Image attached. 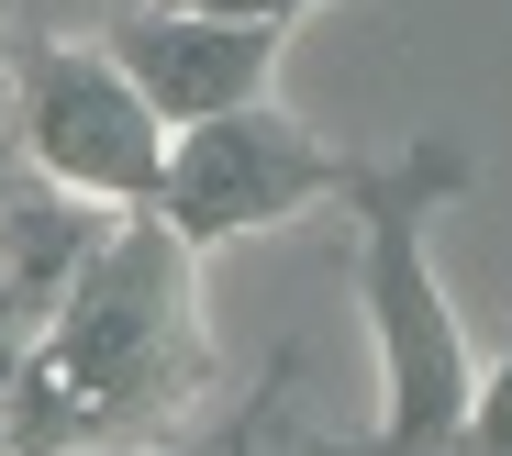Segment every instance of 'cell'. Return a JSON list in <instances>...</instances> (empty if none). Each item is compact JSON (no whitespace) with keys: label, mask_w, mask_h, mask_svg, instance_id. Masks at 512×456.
<instances>
[{"label":"cell","mask_w":512,"mask_h":456,"mask_svg":"<svg viewBox=\"0 0 512 456\" xmlns=\"http://www.w3.org/2000/svg\"><path fill=\"white\" fill-rule=\"evenodd\" d=\"M201 390V323H190V245L156 212L123 223L90 267L23 379V445H67V434H112L145 423L167 401Z\"/></svg>","instance_id":"cell-1"},{"label":"cell","mask_w":512,"mask_h":456,"mask_svg":"<svg viewBox=\"0 0 512 456\" xmlns=\"http://www.w3.org/2000/svg\"><path fill=\"white\" fill-rule=\"evenodd\" d=\"M457 156H412L401 178H346L368 201V312H379V368H390V423L368 456H435V445H468V412H479V368H468V334L423 267V190H446Z\"/></svg>","instance_id":"cell-2"},{"label":"cell","mask_w":512,"mask_h":456,"mask_svg":"<svg viewBox=\"0 0 512 456\" xmlns=\"http://www.w3.org/2000/svg\"><path fill=\"white\" fill-rule=\"evenodd\" d=\"M312 190H346V167H334L301 123H279V112H234V123H201V134L167 145L156 223L201 256V245H223V234H245V223L301 212Z\"/></svg>","instance_id":"cell-3"},{"label":"cell","mask_w":512,"mask_h":456,"mask_svg":"<svg viewBox=\"0 0 512 456\" xmlns=\"http://www.w3.org/2000/svg\"><path fill=\"white\" fill-rule=\"evenodd\" d=\"M34 156L78 201L156 212V190H167V123L134 101V78L112 56H45V78H34Z\"/></svg>","instance_id":"cell-4"},{"label":"cell","mask_w":512,"mask_h":456,"mask_svg":"<svg viewBox=\"0 0 512 456\" xmlns=\"http://www.w3.org/2000/svg\"><path fill=\"white\" fill-rule=\"evenodd\" d=\"M268 56H279L268 23H212V12H145V23L112 34V67L134 78V101L167 134L268 112Z\"/></svg>","instance_id":"cell-5"},{"label":"cell","mask_w":512,"mask_h":456,"mask_svg":"<svg viewBox=\"0 0 512 456\" xmlns=\"http://www.w3.org/2000/svg\"><path fill=\"white\" fill-rule=\"evenodd\" d=\"M468 456H512V356L479 379V412H468Z\"/></svg>","instance_id":"cell-6"},{"label":"cell","mask_w":512,"mask_h":456,"mask_svg":"<svg viewBox=\"0 0 512 456\" xmlns=\"http://www.w3.org/2000/svg\"><path fill=\"white\" fill-rule=\"evenodd\" d=\"M167 12H212V23H290V12H312V0H167Z\"/></svg>","instance_id":"cell-7"}]
</instances>
